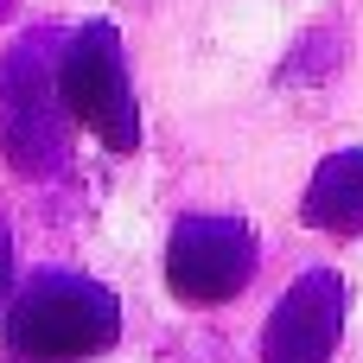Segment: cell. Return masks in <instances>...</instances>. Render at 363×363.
Masks as SVG:
<instances>
[{
    "label": "cell",
    "instance_id": "obj_1",
    "mask_svg": "<svg viewBox=\"0 0 363 363\" xmlns=\"http://www.w3.org/2000/svg\"><path fill=\"white\" fill-rule=\"evenodd\" d=\"M121 332V306L115 294H102L83 274H32L6 313V345L19 357L38 363H70V357H96L108 351Z\"/></svg>",
    "mask_w": 363,
    "mask_h": 363
},
{
    "label": "cell",
    "instance_id": "obj_2",
    "mask_svg": "<svg viewBox=\"0 0 363 363\" xmlns=\"http://www.w3.org/2000/svg\"><path fill=\"white\" fill-rule=\"evenodd\" d=\"M57 96H64V115L83 121L102 147L128 153L140 140V108H134L128 70H121V38L108 26H83L57 51Z\"/></svg>",
    "mask_w": 363,
    "mask_h": 363
},
{
    "label": "cell",
    "instance_id": "obj_3",
    "mask_svg": "<svg viewBox=\"0 0 363 363\" xmlns=\"http://www.w3.org/2000/svg\"><path fill=\"white\" fill-rule=\"evenodd\" d=\"M255 274V236L236 217H185L166 242V281L191 306H223Z\"/></svg>",
    "mask_w": 363,
    "mask_h": 363
},
{
    "label": "cell",
    "instance_id": "obj_4",
    "mask_svg": "<svg viewBox=\"0 0 363 363\" xmlns=\"http://www.w3.org/2000/svg\"><path fill=\"white\" fill-rule=\"evenodd\" d=\"M338 325H345V287H338V274L313 268L274 306L268 338H262V363H332Z\"/></svg>",
    "mask_w": 363,
    "mask_h": 363
},
{
    "label": "cell",
    "instance_id": "obj_5",
    "mask_svg": "<svg viewBox=\"0 0 363 363\" xmlns=\"http://www.w3.org/2000/svg\"><path fill=\"white\" fill-rule=\"evenodd\" d=\"M306 223H319L332 236H363V153H338L319 166L313 191H306Z\"/></svg>",
    "mask_w": 363,
    "mask_h": 363
},
{
    "label": "cell",
    "instance_id": "obj_6",
    "mask_svg": "<svg viewBox=\"0 0 363 363\" xmlns=\"http://www.w3.org/2000/svg\"><path fill=\"white\" fill-rule=\"evenodd\" d=\"M6 274H13V249H6V230H0V294H6Z\"/></svg>",
    "mask_w": 363,
    "mask_h": 363
}]
</instances>
